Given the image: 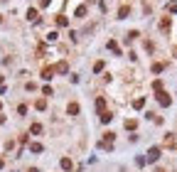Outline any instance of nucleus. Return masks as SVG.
<instances>
[{"instance_id": "nucleus-25", "label": "nucleus", "mask_w": 177, "mask_h": 172, "mask_svg": "<svg viewBox=\"0 0 177 172\" xmlns=\"http://www.w3.org/2000/svg\"><path fill=\"white\" fill-rule=\"evenodd\" d=\"M0 108H3V103H0Z\"/></svg>"}, {"instance_id": "nucleus-21", "label": "nucleus", "mask_w": 177, "mask_h": 172, "mask_svg": "<svg viewBox=\"0 0 177 172\" xmlns=\"http://www.w3.org/2000/svg\"><path fill=\"white\" fill-rule=\"evenodd\" d=\"M170 10H172V12H177V3H172V5H170Z\"/></svg>"}, {"instance_id": "nucleus-1", "label": "nucleus", "mask_w": 177, "mask_h": 172, "mask_svg": "<svg viewBox=\"0 0 177 172\" xmlns=\"http://www.w3.org/2000/svg\"><path fill=\"white\" fill-rule=\"evenodd\" d=\"M157 103H160V106H165V108H167V106L172 103V99L167 96V93H165V91H157Z\"/></svg>"}, {"instance_id": "nucleus-11", "label": "nucleus", "mask_w": 177, "mask_h": 172, "mask_svg": "<svg viewBox=\"0 0 177 172\" xmlns=\"http://www.w3.org/2000/svg\"><path fill=\"white\" fill-rule=\"evenodd\" d=\"M42 79H44V81L52 79V69H44V71H42Z\"/></svg>"}, {"instance_id": "nucleus-8", "label": "nucleus", "mask_w": 177, "mask_h": 172, "mask_svg": "<svg viewBox=\"0 0 177 172\" xmlns=\"http://www.w3.org/2000/svg\"><path fill=\"white\" fill-rule=\"evenodd\" d=\"M30 150H32V152H42V143H32Z\"/></svg>"}, {"instance_id": "nucleus-16", "label": "nucleus", "mask_w": 177, "mask_h": 172, "mask_svg": "<svg viewBox=\"0 0 177 172\" xmlns=\"http://www.w3.org/2000/svg\"><path fill=\"white\" fill-rule=\"evenodd\" d=\"M101 123H111V113H103V116H101Z\"/></svg>"}, {"instance_id": "nucleus-22", "label": "nucleus", "mask_w": 177, "mask_h": 172, "mask_svg": "<svg viewBox=\"0 0 177 172\" xmlns=\"http://www.w3.org/2000/svg\"><path fill=\"white\" fill-rule=\"evenodd\" d=\"M27 172H40V170H37V167H30V170H27Z\"/></svg>"}, {"instance_id": "nucleus-3", "label": "nucleus", "mask_w": 177, "mask_h": 172, "mask_svg": "<svg viewBox=\"0 0 177 172\" xmlns=\"http://www.w3.org/2000/svg\"><path fill=\"white\" fill-rule=\"evenodd\" d=\"M66 113H69V116H76V113H79V103H69Z\"/></svg>"}, {"instance_id": "nucleus-12", "label": "nucleus", "mask_w": 177, "mask_h": 172, "mask_svg": "<svg viewBox=\"0 0 177 172\" xmlns=\"http://www.w3.org/2000/svg\"><path fill=\"white\" fill-rule=\"evenodd\" d=\"M84 15H86V8L79 5V8H76V17H84Z\"/></svg>"}, {"instance_id": "nucleus-17", "label": "nucleus", "mask_w": 177, "mask_h": 172, "mask_svg": "<svg viewBox=\"0 0 177 172\" xmlns=\"http://www.w3.org/2000/svg\"><path fill=\"white\" fill-rule=\"evenodd\" d=\"M153 89L155 91H163V81H153Z\"/></svg>"}, {"instance_id": "nucleus-13", "label": "nucleus", "mask_w": 177, "mask_h": 172, "mask_svg": "<svg viewBox=\"0 0 177 172\" xmlns=\"http://www.w3.org/2000/svg\"><path fill=\"white\" fill-rule=\"evenodd\" d=\"M108 49H111V52H116V54H118V44H116V40H111V42H108Z\"/></svg>"}, {"instance_id": "nucleus-10", "label": "nucleus", "mask_w": 177, "mask_h": 172, "mask_svg": "<svg viewBox=\"0 0 177 172\" xmlns=\"http://www.w3.org/2000/svg\"><path fill=\"white\" fill-rule=\"evenodd\" d=\"M57 25H59V27H66L69 20H66V17H57Z\"/></svg>"}, {"instance_id": "nucleus-20", "label": "nucleus", "mask_w": 177, "mask_h": 172, "mask_svg": "<svg viewBox=\"0 0 177 172\" xmlns=\"http://www.w3.org/2000/svg\"><path fill=\"white\" fill-rule=\"evenodd\" d=\"M40 5H42V8H47V5H49V0H40Z\"/></svg>"}, {"instance_id": "nucleus-15", "label": "nucleus", "mask_w": 177, "mask_h": 172, "mask_svg": "<svg viewBox=\"0 0 177 172\" xmlns=\"http://www.w3.org/2000/svg\"><path fill=\"white\" fill-rule=\"evenodd\" d=\"M34 17H37V10H34V8L27 10V20H34Z\"/></svg>"}, {"instance_id": "nucleus-18", "label": "nucleus", "mask_w": 177, "mask_h": 172, "mask_svg": "<svg viewBox=\"0 0 177 172\" xmlns=\"http://www.w3.org/2000/svg\"><path fill=\"white\" fill-rule=\"evenodd\" d=\"M160 27H163V30H170V20H167V17H165V20L160 22Z\"/></svg>"}, {"instance_id": "nucleus-24", "label": "nucleus", "mask_w": 177, "mask_h": 172, "mask_svg": "<svg viewBox=\"0 0 177 172\" xmlns=\"http://www.w3.org/2000/svg\"><path fill=\"white\" fill-rule=\"evenodd\" d=\"M155 172H165V170H160V167H157V170H155Z\"/></svg>"}, {"instance_id": "nucleus-2", "label": "nucleus", "mask_w": 177, "mask_h": 172, "mask_svg": "<svg viewBox=\"0 0 177 172\" xmlns=\"http://www.w3.org/2000/svg\"><path fill=\"white\" fill-rule=\"evenodd\" d=\"M157 157H160V148H150V150H148V157H145V160H148V162H155Z\"/></svg>"}, {"instance_id": "nucleus-14", "label": "nucleus", "mask_w": 177, "mask_h": 172, "mask_svg": "<svg viewBox=\"0 0 177 172\" xmlns=\"http://www.w3.org/2000/svg\"><path fill=\"white\" fill-rule=\"evenodd\" d=\"M135 125H138V121H133V118H130V121H126V128H128V130H133Z\"/></svg>"}, {"instance_id": "nucleus-6", "label": "nucleus", "mask_w": 177, "mask_h": 172, "mask_svg": "<svg viewBox=\"0 0 177 172\" xmlns=\"http://www.w3.org/2000/svg\"><path fill=\"white\" fill-rule=\"evenodd\" d=\"M62 170H72V160L69 157H62Z\"/></svg>"}, {"instance_id": "nucleus-4", "label": "nucleus", "mask_w": 177, "mask_h": 172, "mask_svg": "<svg viewBox=\"0 0 177 172\" xmlns=\"http://www.w3.org/2000/svg\"><path fill=\"white\" fill-rule=\"evenodd\" d=\"M30 130H32V135H40V133H42V123H34Z\"/></svg>"}, {"instance_id": "nucleus-19", "label": "nucleus", "mask_w": 177, "mask_h": 172, "mask_svg": "<svg viewBox=\"0 0 177 172\" xmlns=\"http://www.w3.org/2000/svg\"><path fill=\"white\" fill-rule=\"evenodd\" d=\"M101 69H103V62H96V64H94V71H96V74H98V71H101Z\"/></svg>"}, {"instance_id": "nucleus-23", "label": "nucleus", "mask_w": 177, "mask_h": 172, "mask_svg": "<svg viewBox=\"0 0 177 172\" xmlns=\"http://www.w3.org/2000/svg\"><path fill=\"white\" fill-rule=\"evenodd\" d=\"M3 165H5V162H3V160H0V170H3Z\"/></svg>"}, {"instance_id": "nucleus-9", "label": "nucleus", "mask_w": 177, "mask_h": 172, "mask_svg": "<svg viewBox=\"0 0 177 172\" xmlns=\"http://www.w3.org/2000/svg\"><path fill=\"white\" fill-rule=\"evenodd\" d=\"M163 69H165V64H160V62H157V64H153V71H155V74H160Z\"/></svg>"}, {"instance_id": "nucleus-7", "label": "nucleus", "mask_w": 177, "mask_h": 172, "mask_svg": "<svg viewBox=\"0 0 177 172\" xmlns=\"http://www.w3.org/2000/svg\"><path fill=\"white\" fill-rule=\"evenodd\" d=\"M143 106H145V99H135L133 101V108H143Z\"/></svg>"}, {"instance_id": "nucleus-5", "label": "nucleus", "mask_w": 177, "mask_h": 172, "mask_svg": "<svg viewBox=\"0 0 177 172\" xmlns=\"http://www.w3.org/2000/svg\"><path fill=\"white\" fill-rule=\"evenodd\" d=\"M128 12H130V8H128V5H123V8L118 10V17H128Z\"/></svg>"}]
</instances>
